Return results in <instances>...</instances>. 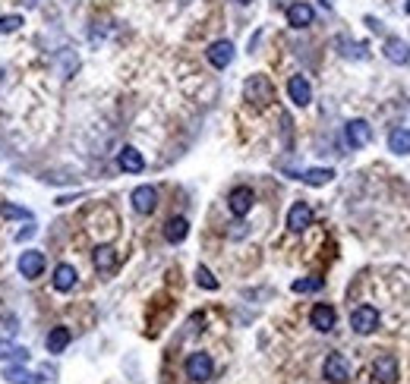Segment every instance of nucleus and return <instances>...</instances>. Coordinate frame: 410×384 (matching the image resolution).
<instances>
[{
  "mask_svg": "<svg viewBox=\"0 0 410 384\" xmlns=\"http://www.w3.org/2000/svg\"><path fill=\"white\" fill-rule=\"evenodd\" d=\"M243 95H246V101L253 104L256 111H262V107H269L271 101H275V89H271V82H269V76H249L246 79V85H243Z\"/></svg>",
  "mask_w": 410,
  "mask_h": 384,
  "instance_id": "obj_1",
  "label": "nucleus"
},
{
  "mask_svg": "<svg viewBox=\"0 0 410 384\" xmlns=\"http://www.w3.org/2000/svg\"><path fill=\"white\" fill-rule=\"evenodd\" d=\"M45 252L38 249H25L23 255H19V274H23L25 281H38L41 274H45Z\"/></svg>",
  "mask_w": 410,
  "mask_h": 384,
  "instance_id": "obj_2",
  "label": "nucleus"
},
{
  "mask_svg": "<svg viewBox=\"0 0 410 384\" xmlns=\"http://www.w3.org/2000/svg\"><path fill=\"white\" fill-rule=\"evenodd\" d=\"M187 375L193 378V381H209L212 375H215V362H212L209 353H193L187 359Z\"/></svg>",
  "mask_w": 410,
  "mask_h": 384,
  "instance_id": "obj_3",
  "label": "nucleus"
},
{
  "mask_svg": "<svg viewBox=\"0 0 410 384\" xmlns=\"http://www.w3.org/2000/svg\"><path fill=\"white\" fill-rule=\"evenodd\" d=\"M351 328L357 334H373L376 328H379V312L373 309V306H360V309H353V315H351Z\"/></svg>",
  "mask_w": 410,
  "mask_h": 384,
  "instance_id": "obj_4",
  "label": "nucleus"
},
{
  "mask_svg": "<svg viewBox=\"0 0 410 384\" xmlns=\"http://www.w3.org/2000/svg\"><path fill=\"white\" fill-rule=\"evenodd\" d=\"M309 224H313V208L306 205V202H294L291 211H287V230L291 233H303Z\"/></svg>",
  "mask_w": 410,
  "mask_h": 384,
  "instance_id": "obj_5",
  "label": "nucleus"
},
{
  "mask_svg": "<svg viewBox=\"0 0 410 384\" xmlns=\"http://www.w3.org/2000/svg\"><path fill=\"white\" fill-rule=\"evenodd\" d=\"M253 202H256V195H253V189H249V186H237V189L227 195V208H231V215H237V217L249 215Z\"/></svg>",
  "mask_w": 410,
  "mask_h": 384,
  "instance_id": "obj_6",
  "label": "nucleus"
},
{
  "mask_svg": "<svg viewBox=\"0 0 410 384\" xmlns=\"http://www.w3.org/2000/svg\"><path fill=\"white\" fill-rule=\"evenodd\" d=\"M322 372H325L328 381H335V384H341V381H347V378H351V365H347V359H344L341 353L325 356V365H322Z\"/></svg>",
  "mask_w": 410,
  "mask_h": 384,
  "instance_id": "obj_7",
  "label": "nucleus"
},
{
  "mask_svg": "<svg viewBox=\"0 0 410 384\" xmlns=\"http://www.w3.org/2000/svg\"><path fill=\"white\" fill-rule=\"evenodd\" d=\"M373 378L379 384H395L398 381V359L395 356H379V359L373 362Z\"/></svg>",
  "mask_w": 410,
  "mask_h": 384,
  "instance_id": "obj_8",
  "label": "nucleus"
},
{
  "mask_svg": "<svg viewBox=\"0 0 410 384\" xmlns=\"http://www.w3.org/2000/svg\"><path fill=\"white\" fill-rule=\"evenodd\" d=\"M335 321H338V312L331 309L328 303H319L313 312H309V325H313L316 331H322V334L331 331V328H335Z\"/></svg>",
  "mask_w": 410,
  "mask_h": 384,
  "instance_id": "obj_9",
  "label": "nucleus"
},
{
  "mask_svg": "<svg viewBox=\"0 0 410 384\" xmlns=\"http://www.w3.org/2000/svg\"><path fill=\"white\" fill-rule=\"evenodd\" d=\"M3 381H10V384H45V378L38 375V372H29V369H23L19 362H13V365H3Z\"/></svg>",
  "mask_w": 410,
  "mask_h": 384,
  "instance_id": "obj_10",
  "label": "nucleus"
},
{
  "mask_svg": "<svg viewBox=\"0 0 410 384\" xmlns=\"http://www.w3.org/2000/svg\"><path fill=\"white\" fill-rule=\"evenodd\" d=\"M133 208L139 211V215H152L158 208V189L155 186H139V189H133Z\"/></svg>",
  "mask_w": 410,
  "mask_h": 384,
  "instance_id": "obj_11",
  "label": "nucleus"
},
{
  "mask_svg": "<svg viewBox=\"0 0 410 384\" xmlns=\"http://www.w3.org/2000/svg\"><path fill=\"white\" fill-rule=\"evenodd\" d=\"M287 95H291V101L297 104V107H306V104L313 101L309 79H306V76H291V82H287Z\"/></svg>",
  "mask_w": 410,
  "mask_h": 384,
  "instance_id": "obj_12",
  "label": "nucleus"
},
{
  "mask_svg": "<svg viewBox=\"0 0 410 384\" xmlns=\"http://www.w3.org/2000/svg\"><path fill=\"white\" fill-rule=\"evenodd\" d=\"M344 133H347L351 148H366V145H369V139H373V129H369V123H366V120H351Z\"/></svg>",
  "mask_w": 410,
  "mask_h": 384,
  "instance_id": "obj_13",
  "label": "nucleus"
},
{
  "mask_svg": "<svg viewBox=\"0 0 410 384\" xmlns=\"http://www.w3.org/2000/svg\"><path fill=\"white\" fill-rule=\"evenodd\" d=\"M117 164H120V170H127V173H139V170L145 167V158H142V151H139V148L127 145V148H120Z\"/></svg>",
  "mask_w": 410,
  "mask_h": 384,
  "instance_id": "obj_14",
  "label": "nucleus"
},
{
  "mask_svg": "<svg viewBox=\"0 0 410 384\" xmlns=\"http://www.w3.org/2000/svg\"><path fill=\"white\" fill-rule=\"evenodd\" d=\"M231 60H234V45L231 41H215V45L209 47V63L215 70L231 67Z\"/></svg>",
  "mask_w": 410,
  "mask_h": 384,
  "instance_id": "obj_15",
  "label": "nucleus"
},
{
  "mask_svg": "<svg viewBox=\"0 0 410 384\" xmlns=\"http://www.w3.org/2000/svg\"><path fill=\"white\" fill-rule=\"evenodd\" d=\"M92 262H95V268L101 274H111L114 268H117V249H114V246H98V249L92 252Z\"/></svg>",
  "mask_w": 410,
  "mask_h": 384,
  "instance_id": "obj_16",
  "label": "nucleus"
},
{
  "mask_svg": "<svg viewBox=\"0 0 410 384\" xmlns=\"http://www.w3.org/2000/svg\"><path fill=\"white\" fill-rule=\"evenodd\" d=\"M29 350L19 347V343H13V340H3L0 337V362H19V365H25L29 362Z\"/></svg>",
  "mask_w": 410,
  "mask_h": 384,
  "instance_id": "obj_17",
  "label": "nucleus"
},
{
  "mask_svg": "<svg viewBox=\"0 0 410 384\" xmlns=\"http://www.w3.org/2000/svg\"><path fill=\"white\" fill-rule=\"evenodd\" d=\"M187 237H189L187 217H171V221L164 224V239H167V243H183Z\"/></svg>",
  "mask_w": 410,
  "mask_h": 384,
  "instance_id": "obj_18",
  "label": "nucleus"
},
{
  "mask_svg": "<svg viewBox=\"0 0 410 384\" xmlns=\"http://www.w3.org/2000/svg\"><path fill=\"white\" fill-rule=\"evenodd\" d=\"M313 7L309 3H294L291 10H287V23L294 25V29H306V25H313Z\"/></svg>",
  "mask_w": 410,
  "mask_h": 384,
  "instance_id": "obj_19",
  "label": "nucleus"
},
{
  "mask_svg": "<svg viewBox=\"0 0 410 384\" xmlns=\"http://www.w3.org/2000/svg\"><path fill=\"white\" fill-rule=\"evenodd\" d=\"M385 57L391 63H410V45L401 38H388L385 41Z\"/></svg>",
  "mask_w": 410,
  "mask_h": 384,
  "instance_id": "obj_20",
  "label": "nucleus"
},
{
  "mask_svg": "<svg viewBox=\"0 0 410 384\" xmlns=\"http://www.w3.org/2000/svg\"><path fill=\"white\" fill-rule=\"evenodd\" d=\"M73 287H76V268L57 265V271H54V290H57V293H70Z\"/></svg>",
  "mask_w": 410,
  "mask_h": 384,
  "instance_id": "obj_21",
  "label": "nucleus"
},
{
  "mask_svg": "<svg viewBox=\"0 0 410 384\" xmlns=\"http://www.w3.org/2000/svg\"><path fill=\"white\" fill-rule=\"evenodd\" d=\"M300 180H303L306 186H325V183L335 180V170H331V167H313V170H303Z\"/></svg>",
  "mask_w": 410,
  "mask_h": 384,
  "instance_id": "obj_22",
  "label": "nucleus"
},
{
  "mask_svg": "<svg viewBox=\"0 0 410 384\" xmlns=\"http://www.w3.org/2000/svg\"><path fill=\"white\" fill-rule=\"evenodd\" d=\"M388 148L395 155H410V129H395V133L388 136Z\"/></svg>",
  "mask_w": 410,
  "mask_h": 384,
  "instance_id": "obj_23",
  "label": "nucleus"
},
{
  "mask_svg": "<svg viewBox=\"0 0 410 384\" xmlns=\"http://www.w3.org/2000/svg\"><path fill=\"white\" fill-rule=\"evenodd\" d=\"M67 347H70V331L67 328H54V331L48 334V350H51V353H63Z\"/></svg>",
  "mask_w": 410,
  "mask_h": 384,
  "instance_id": "obj_24",
  "label": "nucleus"
},
{
  "mask_svg": "<svg viewBox=\"0 0 410 384\" xmlns=\"http://www.w3.org/2000/svg\"><path fill=\"white\" fill-rule=\"evenodd\" d=\"M294 293H316V290H322V277H300V281L291 284Z\"/></svg>",
  "mask_w": 410,
  "mask_h": 384,
  "instance_id": "obj_25",
  "label": "nucleus"
},
{
  "mask_svg": "<svg viewBox=\"0 0 410 384\" xmlns=\"http://www.w3.org/2000/svg\"><path fill=\"white\" fill-rule=\"evenodd\" d=\"M196 284H199L202 290H218V277H215V274H212L205 265L196 268Z\"/></svg>",
  "mask_w": 410,
  "mask_h": 384,
  "instance_id": "obj_26",
  "label": "nucleus"
},
{
  "mask_svg": "<svg viewBox=\"0 0 410 384\" xmlns=\"http://www.w3.org/2000/svg\"><path fill=\"white\" fill-rule=\"evenodd\" d=\"M0 215H3V217H16V221H32V211H29V208L10 205V202H3V205H0Z\"/></svg>",
  "mask_w": 410,
  "mask_h": 384,
  "instance_id": "obj_27",
  "label": "nucleus"
},
{
  "mask_svg": "<svg viewBox=\"0 0 410 384\" xmlns=\"http://www.w3.org/2000/svg\"><path fill=\"white\" fill-rule=\"evenodd\" d=\"M23 25V16H0V35H13Z\"/></svg>",
  "mask_w": 410,
  "mask_h": 384,
  "instance_id": "obj_28",
  "label": "nucleus"
},
{
  "mask_svg": "<svg viewBox=\"0 0 410 384\" xmlns=\"http://www.w3.org/2000/svg\"><path fill=\"white\" fill-rule=\"evenodd\" d=\"M19 331V318L16 315H0V334H16Z\"/></svg>",
  "mask_w": 410,
  "mask_h": 384,
  "instance_id": "obj_29",
  "label": "nucleus"
},
{
  "mask_svg": "<svg viewBox=\"0 0 410 384\" xmlns=\"http://www.w3.org/2000/svg\"><path fill=\"white\" fill-rule=\"evenodd\" d=\"M23 7H38V0H23Z\"/></svg>",
  "mask_w": 410,
  "mask_h": 384,
  "instance_id": "obj_30",
  "label": "nucleus"
},
{
  "mask_svg": "<svg viewBox=\"0 0 410 384\" xmlns=\"http://www.w3.org/2000/svg\"><path fill=\"white\" fill-rule=\"evenodd\" d=\"M404 10H407V13H410V0H407V3H404Z\"/></svg>",
  "mask_w": 410,
  "mask_h": 384,
  "instance_id": "obj_31",
  "label": "nucleus"
},
{
  "mask_svg": "<svg viewBox=\"0 0 410 384\" xmlns=\"http://www.w3.org/2000/svg\"><path fill=\"white\" fill-rule=\"evenodd\" d=\"M237 3H253V0H237Z\"/></svg>",
  "mask_w": 410,
  "mask_h": 384,
  "instance_id": "obj_32",
  "label": "nucleus"
}]
</instances>
